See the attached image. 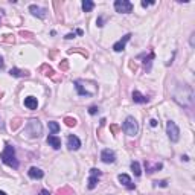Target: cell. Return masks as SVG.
Instances as JSON below:
<instances>
[{
  "instance_id": "11",
  "label": "cell",
  "mask_w": 195,
  "mask_h": 195,
  "mask_svg": "<svg viewBox=\"0 0 195 195\" xmlns=\"http://www.w3.org/2000/svg\"><path fill=\"white\" fill-rule=\"evenodd\" d=\"M130 38H131V34H127V35H125L122 40H119L117 43H115V44H113V50H115V52H122V50L125 49L127 41H130Z\"/></svg>"
},
{
  "instance_id": "45",
  "label": "cell",
  "mask_w": 195,
  "mask_h": 195,
  "mask_svg": "<svg viewBox=\"0 0 195 195\" xmlns=\"http://www.w3.org/2000/svg\"><path fill=\"white\" fill-rule=\"evenodd\" d=\"M0 98H2V93H0Z\"/></svg>"
},
{
  "instance_id": "15",
  "label": "cell",
  "mask_w": 195,
  "mask_h": 195,
  "mask_svg": "<svg viewBox=\"0 0 195 195\" xmlns=\"http://www.w3.org/2000/svg\"><path fill=\"white\" fill-rule=\"evenodd\" d=\"M9 75L14 76V78H28L29 76V72L28 70H20V69H11L9 70Z\"/></svg>"
},
{
  "instance_id": "44",
  "label": "cell",
  "mask_w": 195,
  "mask_h": 195,
  "mask_svg": "<svg viewBox=\"0 0 195 195\" xmlns=\"http://www.w3.org/2000/svg\"><path fill=\"white\" fill-rule=\"evenodd\" d=\"M0 195H6V192H3V191H0Z\"/></svg>"
},
{
  "instance_id": "20",
  "label": "cell",
  "mask_w": 195,
  "mask_h": 195,
  "mask_svg": "<svg viewBox=\"0 0 195 195\" xmlns=\"http://www.w3.org/2000/svg\"><path fill=\"white\" fill-rule=\"evenodd\" d=\"M145 168H146L148 174H153V172H156V171H158V169H162V168H163V165H162V163H156L154 166H151V165H150V162H146V160H145Z\"/></svg>"
},
{
  "instance_id": "3",
  "label": "cell",
  "mask_w": 195,
  "mask_h": 195,
  "mask_svg": "<svg viewBox=\"0 0 195 195\" xmlns=\"http://www.w3.org/2000/svg\"><path fill=\"white\" fill-rule=\"evenodd\" d=\"M0 158H2V162H3L5 165L12 166V168H15V169L18 168V162H17V158H15V150H14V146L6 145L5 151L0 154Z\"/></svg>"
},
{
  "instance_id": "40",
  "label": "cell",
  "mask_w": 195,
  "mask_h": 195,
  "mask_svg": "<svg viewBox=\"0 0 195 195\" xmlns=\"http://www.w3.org/2000/svg\"><path fill=\"white\" fill-rule=\"evenodd\" d=\"M130 67H131V70H134V72L137 70V66H136V64H133V63H130Z\"/></svg>"
},
{
  "instance_id": "43",
  "label": "cell",
  "mask_w": 195,
  "mask_h": 195,
  "mask_svg": "<svg viewBox=\"0 0 195 195\" xmlns=\"http://www.w3.org/2000/svg\"><path fill=\"white\" fill-rule=\"evenodd\" d=\"M0 69H3V58L0 57Z\"/></svg>"
},
{
  "instance_id": "38",
  "label": "cell",
  "mask_w": 195,
  "mask_h": 195,
  "mask_svg": "<svg viewBox=\"0 0 195 195\" xmlns=\"http://www.w3.org/2000/svg\"><path fill=\"white\" fill-rule=\"evenodd\" d=\"M150 125H151V127H157V120L156 119H151V120H150Z\"/></svg>"
},
{
  "instance_id": "30",
  "label": "cell",
  "mask_w": 195,
  "mask_h": 195,
  "mask_svg": "<svg viewBox=\"0 0 195 195\" xmlns=\"http://www.w3.org/2000/svg\"><path fill=\"white\" fill-rule=\"evenodd\" d=\"M2 40H3L5 43H14V41H15L14 35H3V37H2Z\"/></svg>"
},
{
  "instance_id": "24",
  "label": "cell",
  "mask_w": 195,
  "mask_h": 195,
  "mask_svg": "<svg viewBox=\"0 0 195 195\" xmlns=\"http://www.w3.org/2000/svg\"><path fill=\"white\" fill-rule=\"evenodd\" d=\"M57 195H73V191H72V188L66 186V188H63V189H58V191H57Z\"/></svg>"
},
{
  "instance_id": "18",
  "label": "cell",
  "mask_w": 195,
  "mask_h": 195,
  "mask_svg": "<svg viewBox=\"0 0 195 195\" xmlns=\"http://www.w3.org/2000/svg\"><path fill=\"white\" fill-rule=\"evenodd\" d=\"M25 107H28L29 110H35V108L38 107V101H37V98H34V96H28V98L25 99Z\"/></svg>"
},
{
  "instance_id": "5",
  "label": "cell",
  "mask_w": 195,
  "mask_h": 195,
  "mask_svg": "<svg viewBox=\"0 0 195 195\" xmlns=\"http://www.w3.org/2000/svg\"><path fill=\"white\" fill-rule=\"evenodd\" d=\"M123 131H125L128 136L134 137V136L137 134V131H139V123H137V120L131 116L127 117L125 122H123Z\"/></svg>"
},
{
  "instance_id": "42",
  "label": "cell",
  "mask_w": 195,
  "mask_h": 195,
  "mask_svg": "<svg viewBox=\"0 0 195 195\" xmlns=\"http://www.w3.org/2000/svg\"><path fill=\"white\" fill-rule=\"evenodd\" d=\"M105 122H107L105 119H101V127H104V125H105Z\"/></svg>"
},
{
  "instance_id": "16",
  "label": "cell",
  "mask_w": 195,
  "mask_h": 195,
  "mask_svg": "<svg viewBox=\"0 0 195 195\" xmlns=\"http://www.w3.org/2000/svg\"><path fill=\"white\" fill-rule=\"evenodd\" d=\"M29 11H31L35 17H40V18H44V17H46V11H44L43 8L37 6V5H31V6H29Z\"/></svg>"
},
{
  "instance_id": "6",
  "label": "cell",
  "mask_w": 195,
  "mask_h": 195,
  "mask_svg": "<svg viewBox=\"0 0 195 195\" xmlns=\"http://www.w3.org/2000/svg\"><path fill=\"white\" fill-rule=\"evenodd\" d=\"M166 133H168V137L171 139V142H178L180 130H178V127H177V123L174 120H169L166 123Z\"/></svg>"
},
{
  "instance_id": "29",
  "label": "cell",
  "mask_w": 195,
  "mask_h": 195,
  "mask_svg": "<svg viewBox=\"0 0 195 195\" xmlns=\"http://www.w3.org/2000/svg\"><path fill=\"white\" fill-rule=\"evenodd\" d=\"M73 52H78V53H81V55H84V57H88V52L87 50H82V49H70L69 50V53H73Z\"/></svg>"
},
{
  "instance_id": "25",
  "label": "cell",
  "mask_w": 195,
  "mask_h": 195,
  "mask_svg": "<svg viewBox=\"0 0 195 195\" xmlns=\"http://www.w3.org/2000/svg\"><path fill=\"white\" fill-rule=\"evenodd\" d=\"M20 125H21V119H20V117H15V119L11 120V130H12V131H15Z\"/></svg>"
},
{
  "instance_id": "12",
  "label": "cell",
  "mask_w": 195,
  "mask_h": 195,
  "mask_svg": "<svg viewBox=\"0 0 195 195\" xmlns=\"http://www.w3.org/2000/svg\"><path fill=\"white\" fill-rule=\"evenodd\" d=\"M46 140H47V143H49L53 150H60V148H61V139L57 137L55 134H49Z\"/></svg>"
},
{
  "instance_id": "10",
  "label": "cell",
  "mask_w": 195,
  "mask_h": 195,
  "mask_svg": "<svg viewBox=\"0 0 195 195\" xmlns=\"http://www.w3.org/2000/svg\"><path fill=\"white\" fill-rule=\"evenodd\" d=\"M67 146H69V150L70 151H76L79 150V146H81V140H79L76 136H69V139H67Z\"/></svg>"
},
{
  "instance_id": "22",
  "label": "cell",
  "mask_w": 195,
  "mask_h": 195,
  "mask_svg": "<svg viewBox=\"0 0 195 195\" xmlns=\"http://www.w3.org/2000/svg\"><path fill=\"white\" fill-rule=\"evenodd\" d=\"M93 8H95V3H93L92 0H84V2H82V9H84L85 12H90Z\"/></svg>"
},
{
  "instance_id": "39",
  "label": "cell",
  "mask_w": 195,
  "mask_h": 195,
  "mask_svg": "<svg viewBox=\"0 0 195 195\" xmlns=\"http://www.w3.org/2000/svg\"><path fill=\"white\" fill-rule=\"evenodd\" d=\"M38 195H50L49 194V191H46V189H43V191H40Z\"/></svg>"
},
{
  "instance_id": "8",
  "label": "cell",
  "mask_w": 195,
  "mask_h": 195,
  "mask_svg": "<svg viewBox=\"0 0 195 195\" xmlns=\"http://www.w3.org/2000/svg\"><path fill=\"white\" fill-rule=\"evenodd\" d=\"M90 174H92V177L88 178V185H87V188H88V189H95L96 185H98V178L102 175V172H101L99 169L93 168V169H90Z\"/></svg>"
},
{
  "instance_id": "34",
  "label": "cell",
  "mask_w": 195,
  "mask_h": 195,
  "mask_svg": "<svg viewBox=\"0 0 195 195\" xmlns=\"http://www.w3.org/2000/svg\"><path fill=\"white\" fill-rule=\"evenodd\" d=\"M110 130H111V133H113V134H117L119 127H117V125H111V127H110Z\"/></svg>"
},
{
  "instance_id": "26",
  "label": "cell",
  "mask_w": 195,
  "mask_h": 195,
  "mask_svg": "<svg viewBox=\"0 0 195 195\" xmlns=\"http://www.w3.org/2000/svg\"><path fill=\"white\" fill-rule=\"evenodd\" d=\"M49 130L52 131V134H57V133L60 131V125H58L57 122L52 120V122H49Z\"/></svg>"
},
{
  "instance_id": "19",
  "label": "cell",
  "mask_w": 195,
  "mask_h": 195,
  "mask_svg": "<svg viewBox=\"0 0 195 195\" xmlns=\"http://www.w3.org/2000/svg\"><path fill=\"white\" fill-rule=\"evenodd\" d=\"M133 101H134L136 104H146V102H148V98L143 96L142 93H139L137 90H134V92H133Z\"/></svg>"
},
{
  "instance_id": "37",
  "label": "cell",
  "mask_w": 195,
  "mask_h": 195,
  "mask_svg": "<svg viewBox=\"0 0 195 195\" xmlns=\"http://www.w3.org/2000/svg\"><path fill=\"white\" fill-rule=\"evenodd\" d=\"M57 53H58L57 50H50V53H49V58H55V57H57Z\"/></svg>"
},
{
  "instance_id": "41",
  "label": "cell",
  "mask_w": 195,
  "mask_h": 195,
  "mask_svg": "<svg viewBox=\"0 0 195 195\" xmlns=\"http://www.w3.org/2000/svg\"><path fill=\"white\" fill-rule=\"evenodd\" d=\"M66 38H67V40H72V38H75V34H67V35H66Z\"/></svg>"
},
{
  "instance_id": "1",
  "label": "cell",
  "mask_w": 195,
  "mask_h": 195,
  "mask_svg": "<svg viewBox=\"0 0 195 195\" xmlns=\"http://www.w3.org/2000/svg\"><path fill=\"white\" fill-rule=\"evenodd\" d=\"M172 96H174V101H177L180 105L188 107V108H191V107H192L194 92H192V88H191V87H188V85H185V84H183V87H181V85L178 87V92H172Z\"/></svg>"
},
{
  "instance_id": "7",
  "label": "cell",
  "mask_w": 195,
  "mask_h": 195,
  "mask_svg": "<svg viewBox=\"0 0 195 195\" xmlns=\"http://www.w3.org/2000/svg\"><path fill=\"white\" fill-rule=\"evenodd\" d=\"M115 9H116V12H120V14H128L133 11V3L128 0H116Z\"/></svg>"
},
{
  "instance_id": "23",
  "label": "cell",
  "mask_w": 195,
  "mask_h": 195,
  "mask_svg": "<svg viewBox=\"0 0 195 195\" xmlns=\"http://www.w3.org/2000/svg\"><path fill=\"white\" fill-rule=\"evenodd\" d=\"M131 169H133V172H134L136 177H140L142 171H140V165H139L137 162H133V163H131Z\"/></svg>"
},
{
  "instance_id": "28",
  "label": "cell",
  "mask_w": 195,
  "mask_h": 195,
  "mask_svg": "<svg viewBox=\"0 0 195 195\" xmlns=\"http://www.w3.org/2000/svg\"><path fill=\"white\" fill-rule=\"evenodd\" d=\"M67 69H69V61H67V60H63V61L60 63V70L66 72Z\"/></svg>"
},
{
  "instance_id": "2",
  "label": "cell",
  "mask_w": 195,
  "mask_h": 195,
  "mask_svg": "<svg viewBox=\"0 0 195 195\" xmlns=\"http://www.w3.org/2000/svg\"><path fill=\"white\" fill-rule=\"evenodd\" d=\"M43 133V127H41V122L38 119H31L26 127H25V131H23V136L29 137V139H35V137H40Z\"/></svg>"
},
{
  "instance_id": "4",
  "label": "cell",
  "mask_w": 195,
  "mask_h": 195,
  "mask_svg": "<svg viewBox=\"0 0 195 195\" xmlns=\"http://www.w3.org/2000/svg\"><path fill=\"white\" fill-rule=\"evenodd\" d=\"M92 84H93V82H90V81H84V79H76V81L73 82V85H75V88H76V92H78L79 96H87V98L96 95L95 92L88 90V85H92Z\"/></svg>"
},
{
  "instance_id": "13",
  "label": "cell",
  "mask_w": 195,
  "mask_h": 195,
  "mask_svg": "<svg viewBox=\"0 0 195 195\" xmlns=\"http://www.w3.org/2000/svg\"><path fill=\"white\" fill-rule=\"evenodd\" d=\"M117 180H119L120 185H123L127 189H134V183L131 181V178H130L127 174H120V175L117 177Z\"/></svg>"
},
{
  "instance_id": "14",
  "label": "cell",
  "mask_w": 195,
  "mask_h": 195,
  "mask_svg": "<svg viewBox=\"0 0 195 195\" xmlns=\"http://www.w3.org/2000/svg\"><path fill=\"white\" fill-rule=\"evenodd\" d=\"M28 175L31 177V178H34V180H37V178H43V175H44V172L40 169V168H35V166H32L29 171H28Z\"/></svg>"
},
{
  "instance_id": "31",
  "label": "cell",
  "mask_w": 195,
  "mask_h": 195,
  "mask_svg": "<svg viewBox=\"0 0 195 195\" xmlns=\"http://www.w3.org/2000/svg\"><path fill=\"white\" fill-rule=\"evenodd\" d=\"M20 35H21L23 38H32V37H34V34H32V32H28V31H20Z\"/></svg>"
},
{
  "instance_id": "35",
  "label": "cell",
  "mask_w": 195,
  "mask_h": 195,
  "mask_svg": "<svg viewBox=\"0 0 195 195\" xmlns=\"http://www.w3.org/2000/svg\"><path fill=\"white\" fill-rule=\"evenodd\" d=\"M96 23H98V26H99V28H102V26H104V25H102V23H104V18H102V17H99V18L96 20Z\"/></svg>"
},
{
  "instance_id": "33",
  "label": "cell",
  "mask_w": 195,
  "mask_h": 195,
  "mask_svg": "<svg viewBox=\"0 0 195 195\" xmlns=\"http://www.w3.org/2000/svg\"><path fill=\"white\" fill-rule=\"evenodd\" d=\"M98 110H99V108H98L96 105H92V107L88 108V113H90V115H96V113H98Z\"/></svg>"
},
{
  "instance_id": "32",
  "label": "cell",
  "mask_w": 195,
  "mask_h": 195,
  "mask_svg": "<svg viewBox=\"0 0 195 195\" xmlns=\"http://www.w3.org/2000/svg\"><path fill=\"white\" fill-rule=\"evenodd\" d=\"M156 186H162V188H166L168 186V181L166 180H160V181H154Z\"/></svg>"
},
{
  "instance_id": "36",
  "label": "cell",
  "mask_w": 195,
  "mask_h": 195,
  "mask_svg": "<svg viewBox=\"0 0 195 195\" xmlns=\"http://www.w3.org/2000/svg\"><path fill=\"white\" fill-rule=\"evenodd\" d=\"M150 5H154V2H142V6H143V8H146V6H150Z\"/></svg>"
},
{
  "instance_id": "17",
  "label": "cell",
  "mask_w": 195,
  "mask_h": 195,
  "mask_svg": "<svg viewBox=\"0 0 195 195\" xmlns=\"http://www.w3.org/2000/svg\"><path fill=\"white\" fill-rule=\"evenodd\" d=\"M38 72H41L43 75H46V76H49V78H52V79L55 78V72H53V69L49 64H43L38 69Z\"/></svg>"
},
{
  "instance_id": "21",
  "label": "cell",
  "mask_w": 195,
  "mask_h": 195,
  "mask_svg": "<svg viewBox=\"0 0 195 195\" xmlns=\"http://www.w3.org/2000/svg\"><path fill=\"white\" fill-rule=\"evenodd\" d=\"M139 58H143L145 61H143V64H145V67H146V64H148V70H150V63H151V60L154 58V52L153 50H150V53L148 55H139Z\"/></svg>"
},
{
  "instance_id": "9",
  "label": "cell",
  "mask_w": 195,
  "mask_h": 195,
  "mask_svg": "<svg viewBox=\"0 0 195 195\" xmlns=\"http://www.w3.org/2000/svg\"><path fill=\"white\" fill-rule=\"evenodd\" d=\"M101 160H102L104 163H113V162L116 160V154H115L111 150H104V151L101 153Z\"/></svg>"
},
{
  "instance_id": "27",
  "label": "cell",
  "mask_w": 195,
  "mask_h": 195,
  "mask_svg": "<svg viewBox=\"0 0 195 195\" xmlns=\"http://www.w3.org/2000/svg\"><path fill=\"white\" fill-rule=\"evenodd\" d=\"M64 123L67 125V127H76V119L75 117H64Z\"/></svg>"
}]
</instances>
